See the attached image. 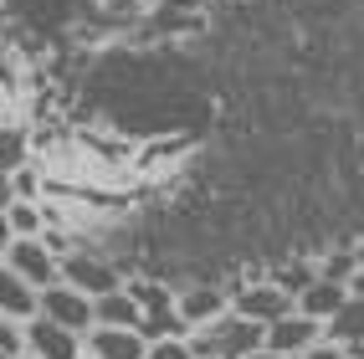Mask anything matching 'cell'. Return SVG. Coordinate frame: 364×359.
<instances>
[{
  "mask_svg": "<svg viewBox=\"0 0 364 359\" xmlns=\"http://www.w3.org/2000/svg\"><path fill=\"white\" fill-rule=\"evenodd\" d=\"M190 344H196V354H221V359H247L267 344V328L252 323V318H241V314H226L221 323H210V328H196L190 333Z\"/></svg>",
  "mask_w": 364,
  "mask_h": 359,
  "instance_id": "cell-1",
  "label": "cell"
},
{
  "mask_svg": "<svg viewBox=\"0 0 364 359\" xmlns=\"http://www.w3.org/2000/svg\"><path fill=\"white\" fill-rule=\"evenodd\" d=\"M298 308V298H293V287H282L277 277H262V282H247V287H236L231 293V314H241V318H252V323H277V318H287Z\"/></svg>",
  "mask_w": 364,
  "mask_h": 359,
  "instance_id": "cell-2",
  "label": "cell"
},
{
  "mask_svg": "<svg viewBox=\"0 0 364 359\" xmlns=\"http://www.w3.org/2000/svg\"><path fill=\"white\" fill-rule=\"evenodd\" d=\"M41 318H52V323H62V328H72V333H92V298L87 293H77V287H67L62 277L52 282V287H41Z\"/></svg>",
  "mask_w": 364,
  "mask_h": 359,
  "instance_id": "cell-3",
  "label": "cell"
},
{
  "mask_svg": "<svg viewBox=\"0 0 364 359\" xmlns=\"http://www.w3.org/2000/svg\"><path fill=\"white\" fill-rule=\"evenodd\" d=\"M6 267H11V272H21L31 287H52V282L62 277V262L46 252L41 236H16V242L6 247Z\"/></svg>",
  "mask_w": 364,
  "mask_h": 359,
  "instance_id": "cell-4",
  "label": "cell"
},
{
  "mask_svg": "<svg viewBox=\"0 0 364 359\" xmlns=\"http://www.w3.org/2000/svg\"><path fill=\"white\" fill-rule=\"evenodd\" d=\"M231 314V293H221V287H185V293H175V318L180 328H210V323H221Z\"/></svg>",
  "mask_w": 364,
  "mask_h": 359,
  "instance_id": "cell-5",
  "label": "cell"
},
{
  "mask_svg": "<svg viewBox=\"0 0 364 359\" xmlns=\"http://www.w3.org/2000/svg\"><path fill=\"white\" fill-rule=\"evenodd\" d=\"M62 282L67 287H77V293H87V298H103V293H118V272H113V262H103V257H87V252H72V257H62Z\"/></svg>",
  "mask_w": 364,
  "mask_h": 359,
  "instance_id": "cell-6",
  "label": "cell"
},
{
  "mask_svg": "<svg viewBox=\"0 0 364 359\" xmlns=\"http://www.w3.org/2000/svg\"><path fill=\"white\" fill-rule=\"evenodd\" d=\"M26 354H36V359H82L87 349H82V333H72V328L36 314L26 323Z\"/></svg>",
  "mask_w": 364,
  "mask_h": 359,
  "instance_id": "cell-7",
  "label": "cell"
},
{
  "mask_svg": "<svg viewBox=\"0 0 364 359\" xmlns=\"http://www.w3.org/2000/svg\"><path fill=\"white\" fill-rule=\"evenodd\" d=\"M323 339V323H313L308 314H287V318H277V323H267V349L272 354H282V359H298V354H308L313 344Z\"/></svg>",
  "mask_w": 364,
  "mask_h": 359,
  "instance_id": "cell-8",
  "label": "cell"
},
{
  "mask_svg": "<svg viewBox=\"0 0 364 359\" xmlns=\"http://www.w3.org/2000/svg\"><path fill=\"white\" fill-rule=\"evenodd\" d=\"M82 349L92 359H144L149 354V333L144 328H92Z\"/></svg>",
  "mask_w": 364,
  "mask_h": 359,
  "instance_id": "cell-9",
  "label": "cell"
},
{
  "mask_svg": "<svg viewBox=\"0 0 364 359\" xmlns=\"http://www.w3.org/2000/svg\"><path fill=\"white\" fill-rule=\"evenodd\" d=\"M41 314V287H31L21 272L0 267V318H16V323H31Z\"/></svg>",
  "mask_w": 364,
  "mask_h": 359,
  "instance_id": "cell-10",
  "label": "cell"
},
{
  "mask_svg": "<svg viewBox=\"0 0 364 359\" xmlns=\"http://www.w3.org/2000/svg\"><path fill=\"white\" fill-rule=\"evenodd\" d=\"M92 328H144V303L129 293V287H118V293H103L92 298Z\"/></svg>",
  "mask_w": 364,
  "mask_h": 359,
  "instance_id": "cell-11",
  "label": "cell"
},
{
  "mask_svg": "<svg viewBox=\"0 0 364 359\" xmlns=\"http://www.w3.org/2000/svg\"><path fill=\"white\" fill-rule=\"evenodd\" d=\"M349 303V287L344 282H328V277H313L303 293H298V314H308L313 323H328L338 308Z\"/></svg>",
  "mask_w": 364,
  "mask_h": 359,
  "instance_id": "cell-12",
  "label": "cell"
},
{
  "mask_svg": "<svg viewBox=\"0 0 364 359\" xmlns=\"http://www.w3.org/2000/svg\"><path fill=\"white\" fill-rule=\"evenodd\" d=\"M323 339H333V344H344V349H359L364 344V298H349L338 314L323 323Z\"/></svg>",
  "mask_w": 364,
  "mask_h": 359,
  "instance_id": "cell-13",
  "label": "cell"
},
{
  "mask_svg": "<svg viewBox=\"0 0 364 359\" xmlns=\"http://www.w3.org/2000/svg\"><path fill=\"white\" fill-rule=\"evenodd\" d=\"M6 215H11V231L16 236H41L46 231V205H36V200H11Z\"/></svg>",
  "mask_w": 364,
  "mask_h": 359,
  "instance_id": "cell-14",
  "label": "cell"
},
{
  "mask_svg": "<svg viewBox=\"0 0 364 359\" xmlns=\"http://www.w3.org/2000/svg\"><path fill=\"white\" fill-rule=\"evenodd\" d=\"M144 359H196V344H190V333L169 328V333H154L149 339V354Z\"/></svg>",
  "mask_w": 364,
  "mask_h": 359,
  "instance_id": "cell-15",
  "label": "cell"
},
{
  "mask_svg": "<svg viewBox=\"0 0 364 359\" xmlns=\"http://www.w3.org/2000/svg\"><path fill=\"white\" fill-rule=\"evenodd\" d=\"M21 154H26V139H21L16 129H0V170H6V175H16L21 164H26Z\"/></svg>",
  "mask_w": 364,
  "mask_h": 359,
  "instance_id": "cell-16",
  "label": "cell"
},
{
  "mask_svg": "<svg viewBox=\"0 0 364 359\" xmlns=\"http://www.w3.org/2000/svg\"><path fill=\"white\" fill-rule=\"evenodd\" d=\"M0 354H6V359H21V354H26V323L0 318Z\"/></svg>",
  "mask_w": 364,
  "mask_h": 359,
  "instance_id": "cell-17",
  "label": "cell"
},
{
  "mask_svg": "<svg viewBox=\"0 0 364 359\" xmlns=\"http://www.w3.org/2000/svg\"><path fill=\"white\" fill-rule=\"evenodd\" d=\"M11 190H16V200H36V205H41V170L21 164V170L11 175Z\"/></svg>",
  "mask_w": 364,
  "mask_h": 359,
  "instance_id": "cell-18",
  "label": "cell"
},
{
  "mask_svg": "<svg viewBox=\"0 0 364 359\" xmlns=\"http://www.w3.org/2000/svg\"><path fill=\"white\" fill-rule=\"evenodd\" d=\"M354 252H333V257H323V267H318V277H328V282H344L349 287V277H354Z\"/></svg>",
  "mask_w": 364,
  "mask_h": 359,
  "instance_id": "cell-19",
  "label": "cell"
},
{
  "mask_svg": "<svg viewBox=\"0 0 364 359\" xmlns=\"http://www.w3.org/2000/svg\"><path fill=\"white\" fill-rule=\"evenodd\" d=\"M298 359H354L344 344H333V339H318V344H313L308 354H298Z\"/></svg>",
  "mask_w": 364,
  "mask_h": 359,
  "instance_id": "cell-20",
  "label": "cell"
},
{
  "mask_svg": "<svg viewBox=\"0 0 364 359\" xmlns=\"http://www.w3.org/2000/svg\"><path fill=\"white\" fill-rule=\"evenodd\" d=\"M11 242H16V231H11V215H6V210H0V252H6Z\"/></svg>",
  "mask_w": 364,
  "mask_h": 359,
  "instance_id": "cell-21",
  "label": "cell"
},
{
  "mask_svg": "<svg viewBox=\"0 0 364 359\" xmlns=\"http://www.w3.org/2000/svg\"><path fill=\"white\" fill-rule=\"evenodd\" d=\"M11 200H16V190H11V175H6V170H0V210H6Z\"/></svg>",
  "mask_w": 364,
  "mask_h": 359,
  "instance_id": "cell-22",
  "label": "cell"
},
{
  "mask_svg": "<svg viewBox=\"0 0 364 359\" xmlns=\"http://www.w3.org/2000/svg\"><path fill=\"white\" fill-rule=\"evenodd\" d=\"M349 298H364V267H354V277H349Z\"/></svg>",
  "mask_w": 364,
  "mask_h": 359,
  "instance_id": "cell-23",
  "label": "cell"
},
{
  "mask_svg": "<svg viewBox=\"0 0 364 359\" xmlns=\"http://www.w3.org/2000/svg\"><path fill=\"white\" fill-rule=\"evenodd\" d=\"M247 359H282V354H272V349L262 344V349H257V354H247Z\"/></svg>",
  "mask_w": 364,
  "mask_h": 359,
  "instance_id": "cell-24",
  "label": "cell"
},
{
  "mask_svg": "<svg viewBox=\"0 0 364 359\" xmlns=\"http://www.w3.org/2000/svg\"><path fill=\"white\" fill-rule=\"evenodd\" d=\"M354 262H359V267H364V247H359V252H354Z\"/></svg>",
  "mask_w": 364,
  "mask_h": 359,
  "instance_id": "cell-25",
  "label": "cell"
},
{
  "mask_svg": "<svg viewBox=\"0 0 364 359\" xmlns=\"http://www.w3.org/2000/svg\"><path fill=\"white\" fill-rule=\"evenodd\" d=\"M196 359H221V354H196Z\"/></svg>",
  "mask_w": 364,
  "mask_h": 359,
  "instance_id": "cell-26",
  "label": "cell"
},
{
  "mask_svg": "<svg viewBox=\"0 0 364 359\" xmlns=\"http://www.w3.org/2000/svg\"><path fill=\"white\" fill-rule=\"evenodd\" d=\"M0 267H6V252H0Z\"/></svg>",
  "mask_w": 364,
  "mask_h": 359,
  "instance_id": "cell-27",
  "label": "cell"
},
{
  "mask_svg": "<svg viewBox=\"0 0 364 359\" xmlns=\"http://www.w3.org/2000/svg\"><path fill=\"white\" fill-rule=\"evenodd\" d=\"M21 359H36V354H21Z\"/></svg>",
  "mask_w": 364,
  "mask_h": 359,
  "instance_id": "cell-28",
  "label": "cell"
},
{
  "mask_svg": "<svg viewBox=\"0 0 364 359\" xmlns=\"http://www.w3.org/2000/svg\"><path fill=\"white\" fill-rule=\"evenodd\" d=\"M82 359H92V354H82Z\"/></svg>",
  "mask_w": 364,
  "mask_h": 359,
  "instance_id": "cell-29",
  "label": "cell"
}]
</instances>
